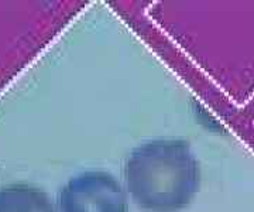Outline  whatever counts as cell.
<instances>
[{
	"label": "cell",
	"mask_w": 254,
	"mask_h": 212,
	"mask_svg": "<svg viewBox=\"0 0 254 212\" xmlns=\"http://www.w3.org/2000/svg\"><path fill=\"white\" fill-rule=\"evenodd\" d=\"M127 193L147 212H180L198 193L199 164L182 139L157 138L138 144L123 166Z\"/></svg>",
	"instance_id": "cell-1"
},
{
	"label": "cell",
	"mask_w": 254,
	"mask_h": 212,
	"mask_svg": "<svg viewBox=\"0 0 254 212\" xmlns=\"http://www.w3.org/2000/svg\"><path fill=\"white\" fill-rule=\"evenodd\" d=\"M55 212H128V203L115 175L103 170H86L63 185Z\"/></svg>",
	"instance_id": "cell-2"
},
{
	"label": "cell",
	"mask_w": 254,
	"mask_h": 212,
	"mask_svg": "<svg viewBox=\"0 0 254 212\" xmlns=\"http://www.w3.org/2000/svg\"><path fill=\"white\" fill-rule=\"evenodd\" d=\"M0 212H55V205L36 185L11 183L0 188Z\"/></svg>",
	"instance_id": "cell-3"
}]
</instances>
